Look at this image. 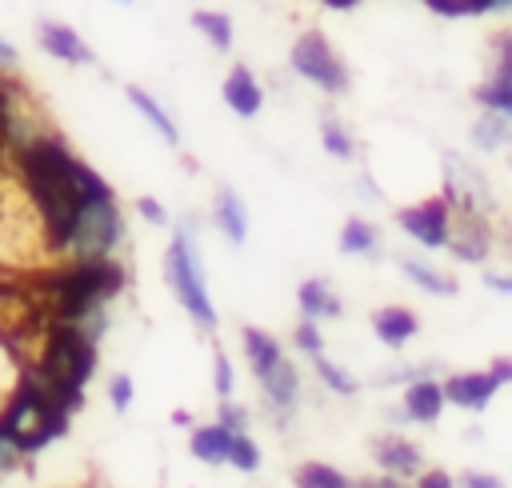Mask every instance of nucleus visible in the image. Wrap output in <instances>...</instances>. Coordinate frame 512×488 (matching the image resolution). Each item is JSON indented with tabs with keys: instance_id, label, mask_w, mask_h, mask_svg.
I'll return each instance as SVG.
<instances>
[{
	"instance_id": "obj_1",
	"label": "nucleus",
	"mask_w": 512,
	"mask_h": 488,
	"mask_svg": "<svg viewBox=\"0 0 512 488\" xmlns=\"http://www.w3.org/2000/svg\"><path fill=\"white\" fill-rule=\"evenodd\" d=\"M12 168H16L20 184L28 188L32 204H36V212L44 220L52 256H64L72 224H76L84 200L92 192H100L104 180L84 160H76L64 148V140H56L52 132H44L40 140H32L20 152H12Z\"/></svg>"
},
{
	"instance_id": "obj_2",
	"label": "nucleus",
	"mask_w": 512,
	"mask_h": 488,
	"mask_svg": "<svg viewBox=\"0 0 512 488\" xmlns=\"http://www.w3.org/2000/svg\"><path fill=\"white\" fill-rule=\"evenodd\" d=\"M96 368V340H88L76 324H52L44 336V348L32 364L36 380L68 408L76 412V404H84V384Z\"/></svg>"
},
{
	"instance_id": "obj_3",
	"label": "nucleus",
	"mask_w": 512,
	"mask_h": 488,
	"mask_svg": "<svg viewBox=\"0 0 512 488\" xmlns=\"http://www.w3.org/2000/svg\"><path fill=\"white\" fill-rule=\"evenodd\" d=\"M124 240V216H120V204L112 196V188L104 184L100 192H92L72 224V236H68V248H64V260H96V256H116Z\"/></svg>"
},
{
	"instance_id": "obj_4",
	"label": "nucleus",
	"mask_w": 512,
	"mask_h": 488,
	"mask_svg": "<svg viewBox=\"0 0 512 488\" xmlns=\"http://www.w3.org/2000/svg\"><path fill=\"white\" fill-rule=\"evenodd\" d=\"M164 272H168V284H172L176 300L184 304V312L200 328H216V308L208 300V284H204L200 256H196V244H192L188 228H176V236H172V244L164 252Z\"/></svg>"
},
{
	"instance_id": "obj_5",
	"label": "nucleus",
	"mask_w": 512,
	"mask_h": 488,
	"mask_svg": "<svg viewBox=\"0 0 512 488\" xmlns=\"http://www.w3.org/2000/svg\"><path fill=\"white\" fill-rule=\"evenodd\" d=\"M288 64H292V72H296L300 80L316 84V88L328 92V96H340V92H348V84H352V76H348L340 52H336V48L328 44V36L316 32V28H308V32L296 36V44H292V52H288Z\"/></svg>"
},
{
	"instance_id": "obj_6",
	"label": "nucleus",
	"mask_w": 512,
	"mask_h": 488,
	"mask_svg": "<svg viewBox=\"0 0 512 488\" xmlns=\"http://www.w3.org/2000/svg\"><path fill=\"white\" fill-rule=\"evenodd\" d=\"M400 228L420 244V248H448V232H452V204L448 196H428L420 204H408L396 212Z\"/></svg>"
},
{
	"instance_id": "obj_7",
	"label": "nucleus",
	"mask_w": 512,
	"mask_h": 488,
	"mask_svg": "<svg viewBox=\"0 0 512 488\" xmlns=\"http://www.w3.org/2000/svg\"><path fill=\"white\" fill-rule=\"evenodd\" d=\"M444 196L452 208L492 212V188H488L484 172L456 152H444Z\"/></svg>"
},
{
	"instance_id": "obj_8",
	"label": "nucleus",
	"mask_w": 512,
	"mask_h": 488,
	"mask_svg": "<svg viewBox=\"0 0 512 488\" xmlns=\"http://www.w3.org/2000/svg\"><path fill=\"white\" fill-rule=\"evenodd\" d=\"M512 380V360H496L488 372H464V376H448L444 380V396H448V404H456V408H472V412H480V408H488V400L500 392V384H508Z\"/></svg>"
},
{
	"instance_id": "obj_9",
	"label": "nucleus",
	"mask_w": 512,
	"mask_h": 488,
	"mask_svg": "<svg viewBox=\"0 0 512 488\" xmlns=\"http://www.w3.org/2000/svg\"><path fill=\"white\" fill-rule=\"evenodd\" d=\"M448 252L464 264H484L492 252V224L488 212L472 208H452V232H448Z\"/></svg>"
},
{
	"instance_id": "obj_10",
	"label": "nucleus",
	"mask_w": 512,
	"mask_h": 488,
	"mask_svg": "<svg viewBox=\"0 0 512 488\" xmlns=\"http://www.w3.org/2000/svg\"><path fill=\"white\" fill-rule=\"evenodd\" d=\"M36 40H40V48L52 60H64V64H96V52L88 48V40L76 28L60 24V20H40L36 24Z\"/></svg>"
},
{
	"instance_id": "obj_11",
	"label": "nucleus",
	"mask_w": 512,
	"mask_h": 488,
	"mask_svg": "<svg viewBox=\"0 0 512 488\" xmlns=\"http://www.w3.org/2000/svg\"><path fill=\"white\" fill-rule=\"evenodd\" d=\"M220 96H224V104H228L236 116H244V120H252V116L264 108V88H260V80L252 76V68H244V64H232V68H228V76H224V84H220Z\"/></svg>"
},
{
	"instance_id": "obj_12",
	"label": "nucleus",
	"mask_w": 512,
	"mask_h": 488,
	"mask_svg": "<svg viewBox=\"0 0 512 488\" xmlns=\"http://www.w3.org/2000/svg\"><path fill=\"white\" fill-rule=\"evenodd\" d=\"M372 460L380 464V472H392V476H416L424 468V456L416 444H408L404 436H384L372 444Z\"/></svg>"
},
{
	"instance_id": "obj_13",
	"label": "nucleus",
	"mask_w": 512,
	"mask_h": 488,
	"mask_svg": "<svg viewBox=\"0 0 512 488\" xmlns=\"http://www.w3.org/2000/svg\"><path fill=\"white\" fill-rule=\"evenodd\" d=\"M444 400H448V396H444V384L432 380V376H420L416 384L404 388V412H408V420H416V424H436Z\"/></svg>"
},
{
	"instance_id": "obj_14",
	"label": "nucleus",
	"mask_w": 512,
	"mask_h": 488,
	"mask_svg": "<svg viewBox=\"0 0 512 488\" xmlns=\"http://www.w3.org/2000/svg\"><path fill=\"white\" fill-rule=\"evenodd\" d=\"M260 380V388H264V396L276 404V408H292L296 400H300V372H296V364L288 360V356H280L264 376H256Z\"/></svg>"
},
{
	"instance_id": "obj_15",
	"label": "nucleus",
	"mask_w": 512,
	"mask_h": 488,
	"mask_svg": "<svg viewBox=\"0 0 512 488\" xmlns=\"http://www.w3.org/2000/svg\"><path fill=\"white\" fill-rule=\"evenodd\" d=\"M212 216H216V228L224 232L228 244H244V240H248V208H244L240 192L220 188V192H216V208H212Z\"/></svg>"
},
{
	"instance_id": "obj_16",
	"label": "nucleus",
	"mask_w": 512,
	"mask_h": 488,
	"mask_svg": "<svg viewBox=\"0 0 512 488\" xmlns=\"http://www.w3.org/2000/svg\"><path fill=\"white\" fill-rule=\"evenodd\" d=\"M296 300H300V312L304 320H336L344 312L340 296L328 288V280H304L296 288Z\"/></svg>"
},
{
	"instance_id": "obj_17",
	"label": "nucleus",
	"mask_w": 512,
	"mask_h": 488,
	"mask_svg": "<svg viewBox=\"0 0 512 488\" xmlns=\"http://www.w3.org/2000/svg\"><path fill=\"white\" fill-rule=\"evenodd\" d=\"M372 332L380 336V344L400 348V344H408V340L420 332V324H416V316H412L408 308L392 304V308H380V312L372 316Z\"/></svg>"
},
{
	"instance_id": "obj_18",
	"label": "nucleus",
	"mask_w": 512,
	"mask_h": 488,
	"mask_svg": "<svg viewBox=\"0 0 512 488\" xmlns=\"http://www.w3.org/2000/svg\"><path fill=\"white\" fill-rule=\"evenodd\" d=\"M468 140H472V148H480V152H488V156H492V152H504V148H512V120L484 108V112L476 116Z\"/></svg>"
},
{
	"instance_id": "obj_19",
	"label": "nucleus",
	"mask_w": 512,
	"mask_h": 488,
	"mask_svg": "<svg viewBox=\"0 0 512 488\" xmlns=\"http://www.w3.org/2000/svg\"><path fill=\"white\" fill-rule=\"evenodd\" d=\"M124 96H128V104H132V108H136V112H140V116H144V120H148V124L160 132V140H164V144H172V148L180 144V132H176L172 116L164 112V104H160L152 92H144V88L128 84V88H124Z\"/></svg>"
},
{
	"instance_id": "obj_20",
	"label": "nucleus",
	"mask_w": 512,
	"mask_h": 488,
	"mask_svg": "<svg viewBox=\"0 0 512 488\" xmlns=\"http://www.w3.org/2000/svg\"><path fill=\"white\" fill-rule=\"evenodd\" d=\"M192 456L200 460V464H228V448H232V432L216 420V424H208V428H196L192 432Z\"/></svg>"
},
{
	"instance_id": "obj_21",
	"label": "nucleus",
	"mask_w": 512,
	"mask_h": 488,
	"mask_svg": "<svg viewBox=\"0 0 512 488\" xmlns=\"http://www.w3.org/2000/svg\"><path fill=\"white\" fill-rule=\"evenodd\" d=\"M192 28H196L216 52H232V36H236V28H232V16H228V12L196 8V12H192Z\"/></svg>"
},
{
	"instance_id": "obj_22",
	"label": "nucleus",
	"mask_w": 512,
	"mask_h": 488,
	"mask_svg": "<svg viewBox=\"0 0 512 488\" xmlns=\"http://www.w3.org/2000/svg\"><path fill=\"white\" fill-rule=\"evenodd\" d=\"M400 272H404L416 288H424V292H432V296H456V280H452L448 272H440V268L424 264V260L400 256Z\"/></svg>"
},
{
	"instance_id": "obj_23",
	"label": "nucleus",
	"mask_w": 512,
	"mask_h": 488,
	"mask_svg": "<svg viewBox=\"0 0 512 488\" xmlns=\"http://www.w3.org/2000/svg\"><path fill=\"white\" fill-rule=\"evenodd\" d=\"M240 340H244V356H248V368L256 372V376H264L284 352H280V344L268 336V332H260V328H244L240 332Z\"/></svg>"
},
{
	"instance_id": "obj_24",
	"label": "nucleus",
	"mask_w": 512,
	"mask_h": 488,
	"mask_svg": "<svg viewBox=\"0 0 512 488\" xmlns=\"http://www.w3.org/2000/svg\"><path fill=\"white\" fill-rule=\"evenodd\" d=\"M376 248H380L376 224L352 216V220L340 228V252H344V256H376Z\"/></svg>"
},
{
	"instance_id": "obj_25",
	"label": "nucleus",
	"mask_w": 512,
	"mask_h": 488,
	"mask_svg": "<svg viewBox=\"0 0 512 488\" xmlns=\"http://www.w3.org/2000/svg\"><path fill=\"white\" fill-rule=\"evenodd\" d=\"M472 100H476L480 108L500 112V116H508V120H512V80H500V76H492V72H488V80L472 92Z\"/></svg>"
},
{
	"instance_id": "obj_26",
	"label": "nucleus",
	"mask_w": 512,
	"mask_h": 488,
	"mask_svg": "<svg viewBox=\"0 0 512 488\" xmlns=\"http://www.w3.org/2000/svg\"><path fill=\"white\" fill-rule=\"evenodd\" d=\"M320 144H324V152L332 160H352L356 156V140H352V132L336 116H324L320 120Z\"/></svg>"
},
{
	"instance_id": "obj_27",
	"label": "nucleus",
	"mask_w": 512,
	"mask_h": 488,
	"mask_svg": "<svg viewBox=\"0 0 512 488\" xmlns=\"http://www.w3.org/2000/svg\"><path fill=\"white\" fill-rule=\"evenodd\" d=\"M296 488H356V484L328 464H304L296 468Z\"/></svg>"
},
{
	"instance_id": "obj_28",
	"label": "nucleus",
	"mask_w": 512,
	"mask_h": 488,
	"mask_svg": "<svg viewBox=\"0 0 512 488\" xmlns=\"http://www.w3.org/2000/svg\"><path fill=\"white\" fill-rule=\"evenodd\" d=\"M424 4H428L432 12H440V16H452V20L496 12V0H424Z\"/></svg>"
},
{
	"instance_id": "obj_29",
	"label": "nucleus",
	"mask_w": 512,
	"mask_h": 488,
	"mask_svg": "<svg viewBox=\"0 0 512 488\" xmlns=\"http://www.w3.org/2000/svg\"><path fill=\"white\" fill-rule=\"evenodd\" d=\"M228 464H236L240 472H256V468H260V448L252 444V436H248V432H232Z\"/></svg>"
},
{
	"instance_id": "obj_30",
	"label": "nucleus",
	"mask_w": 512,
	"mask_h": 488,
	"mask_svg": "<svg viewBox=\"0 0 512 488\" xmlns=\"http://www.w3.org/2000/svg\"><path fill=\"white\" fill-rule=\"evenodd\" d=\"M492 76L500 80H512V28H500L492 32Z\"/></svg>"
},
{
	"instance_id": "obj_31",
	"label": "nucleus",
	"mask_w": 512,
	"mask_h": 488,
	"mask_svg": "<svg viewBox=\"0 0 512 488\" xmlns=\"http://www.w3.org/2000/svg\"><path fill=\"white\" fill-rule=\"evenodd\" d=\"M316 372L324 376V384L332 388V392H340V396H352L356 392V380L348 376V372H340V368H332L324 356H316Z\"/></svg>"
},
{
	"instance_id": "obj_32",
	"label": "nucleus",
	"mask_w": 512,
	"mask_h": 488,
	"mask_svg": "<svg viewBox=\"0 0 512 488\" xmlns=\"http://www.w3.org/2000/svg\"><path fill=\"white\" fill-rule=\"evenodd\" d=\"M296 344H300V352L304 356H320V348H324V340H320V328H316V320H300L296 324Z\"/></svg>"
},
{
	"instance_id": "obj_33",
	"label": "nucleus",
	"mask_w": 512,
	"mask_h": 488,
	"mask_svg": "<svg viewBox=\"0 0 512 488\" xmlns=\"http://www.w3.org/2000/svg\"><path fill=\"white\" fill-rule=\"evenodd\" d=\"M24 464V452H20V444L0 428V476H8V472H16Z\"/></svg>"
},
{
	"instance_id": "obj_34",
	"label": "nucleus",
	"mask_w": 512,
	"mask_h": 488,
	"mask_svg": "<svg viewBox=\"0 0 512 488\" xmlns=\"http://www.w3.org/2000/svg\"><path fill=\"white\" fill-rule=\"evenodd\" d=\"M136 212H140L148 224H156V228L168 224V212H164V204H160L156 196H140V200H136Z\"/></svg>"
},
{
	"instance_id": "obj_35",
	"label": "nucleus",
	"mask_w": 512,
	"mask_h": 488,
	"mask_svg": "<svg viewBox=\"0 0 512 488\" xmlns=\"http://www.w3.org/2000/svg\"><path fill=\"white\" fill-rule=\"evenodd\" d=\"M216 420H220L228 432H244V428H248V412H244L240 404H228V400L220 404V416H216Z\"/></svg>"
},
{
	"instance_id": "obj_36",
	"label": "nucleus",
	"mask_w": 512,
	"mask_h": 488,
	"mask_svg": "<svg viewBox=\"0 0 512 488\" xmlns=\"http://www.w3.org/2000/svg\"><path fill=\"white\" fill-rule=\"evenodd\" d=\"M232 384H236L232 364H228V356H224V352H216V392L228 400V396H232Z\"/></svg>"
},
{
	"instance_id": "obj_37",
	"label": "nucleus",
	"mask_w": 512,
	"mask_h": 488,
	"mask_svg": "<svg viewBox=\"0 0 512 488\" xmlns=\"http://www.w3.org/2000/svg\"><path fill=\"white\" fill-rule=\"evenodd\" d=\"M108 396H112V408H128L132 404V380L128 376H112V384H108Z\"/></svg>"
},
{
	"instance_id": "obj_38",
	"label": "nucleus",
	"mask_w": 512,
	"mask_h": 488,
	"mask_svg": "<svg viewBox=\"0 0 512 488\" xmlns=\"http://www.w3.org/2000/svg\"><path fill=\"white\" fill-rule=\"evenodd\" d=\"M464 488H504V480H496L488 472H464Z\"/></svg>"
},
{
	"instance_id": "obj_39",
	"label": "nucleus",
	"mask_w": 512,
	"mask_h": 488,
	"mask_svg": "<svg viewBox=\"0 0 512 488\" xmlns=\"http://www.w3.org/2000/svg\"><path fill=\"white\" fill-rule=\"evenodd\" d=\"M484 284H488L492 292H504V296H512V276H508V272H484Z\"/></svg>"
},
{
	"instance_id": "obj_40",
	"label": "nucleus",
	"mask_w": 512,
	"mask_h": 488,
	"mask_svg": "<svg viewBox=\"0 0 512 488\" xmlns=\"http://www.w3.org/2000/svg\"><path fill=\"white\" fill-rule=\"evenodd\" d=\"M356 488H408V484H404V476H392V472H384V476H376V480H364V484H356Z\"/></svg>"
},
{
	"instance_id": "obj_41",
	"label": "nucleus",
	"mask_w": 512,
	"mask_h": 488,
	"mask_svg": "<svg viewBox=\"0 0 512 488\" xmlns=\"http://www.w3.org/2000/svg\"><path fill=\"white\" fill-rule=\"evenodd\" d=\"M416 488H456L452 484V476L448 472H428V476H420V484Z\"/></svg>"
},
{
	"instance_id": "obj_42",
	"label": "nucleus",
	"mask_w": 512,
	"mask_h": 488,
	"mask_svg": "<svg viewBox=\"0 0 512 488\" xmlns=\"http://www.w3.org/2000/svg\"><path fill=\"white\" fill-rule=\"evenodd\" d=\"M20 60V52H16V44H8V40H0V68H12Z\"/></svg>"
},
{
	"instance_id": "obj_43",
	"label": "nucleus",
	"mask_w": 512,
	"mask_h": 488,
	"mask_svg": "<svg viewBox=\"0 0 512 488\" xmlns=\"http://www.w3.org/2000/svg\"><path fill=\"white\" fill-rule=\"evenodd\" d=\"M320 4H324V8H332V12H352L360 0H320Z\"/></svg>"
},
{
	"instance_id": "obj_44",
	"label": "nucleus",
	"mask_w": 512,
	"mask_h": 488,
	"mask_svg": "<svg viewBox=\"0 0 512 488\" xmlns=\"http://www.w3.org/2000/svg\"><path fill=\"white\" fill-rule=\"evenodd\" d=\"M496 12H512V0H496Z\"/></svg>"
},
{
	"instance_id": "obj_45",
	"label": "nucleus",
	"mask_w": 512,
	"mask_h": 488,
	"mask_svg": "<svg viewBox=\"0 0 512 488\" xmlns=\"http://www.w3.org/2000/svg\"><path fill=\"white\" fill-rule=\"evenodd\" d=\"M112 4H132V0H112Z\"/></svg>"
}]
</instances>
